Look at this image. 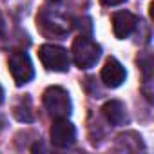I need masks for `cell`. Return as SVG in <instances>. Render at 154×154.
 Masks as SVG:
<instances>
[{
	"instance_id": "cell-1",
	"label": "cell",
	"mask_w": 154,
	"mask_h": 154,
	"mask_svg": "<svg viewBox=\"0 0 154 154\" xmlns=\"http://www.w3.org/2000/svg\"><path fill=\"white\" fill-rule=\"evenodd\" d=\"M72 60L80 69H91L96 65V62L100 60L102 54V47L93 42L89 36H78L72 42Z\"/></svg>"
},
{
	"instance_id": "cell-2",
	"label": "cell",
	"mask_w": 154,
	"mask_h": 154,
	"mask_svg": "<svg viewBox=\"0 0 154 154\" xmlns=\"http://www.w3.org/2000/svg\"><path fill=\"white\" fill-rule=\"evenodd\" d=\"M44 105H45L47 112L54 120L56 118H69L71 109H72L69 93L63 87H58V85H53V87L45 89V93H44Z\"/></svg>"
},
{
	"instance_id": "cell-3",
	"label": "cell",
	"mask_w": 154,
	"mask_h": 154,
	"mask_svg": "<svg viewBox=\"0 0 154 154\" xmlns=\"http://www.w3.org/2000/svg\"><path fill=\"white\" fill-rule=\"evenodd\" d=\"M38 58L47 71H54V72H65L71 65V56H69L67 49L54 45V44L40 45Z\"/></svg>"
},
{
	"instance_id": "cell-4",
	"label": "cell",
	"mask_w": 154,
	"mask_h": 154,
	"mask_svg": "<svg viewBox=\"0 0 154 154\" xmlns=\"http://www.w3.org/2000/svg\"><path fill=\"white\" fill-rule=\"evenodd\" d=\"M9 71H11V76H13L17 85H24V84L31 82L33 76H35L33 62H31L29 54L24 51L13 53L9 56Z\"/></svg>"
},
{
	"instance_id": "cell-5",
	"label": "cell",
	"mask_w": 154,
	"mask_h": 154,
	"mask_svg": "<svg viewBox=\"0 0 154 154\" xmlns=\"http://www.w3.org/2000/svg\"><path fill=\"white\" fill-rule=\"evenodd\" d=\"M76 141V129L67 118H56L51 127V143L58 149H67Z\"/></svg>"
},
{
	"instance_id": "cell-6",
	"label": "cell",
	"mask_w": 154,
	"mask_h": 154,
	"mask_svg": "<svg viewBox=\"0 0 154 154\" xmlns=\"http://www.w3.org/2000/svg\"><path fill=\"white\" fill-rule=\"evenodd\" d=\"M36 22H38V24L42 26V29H44L45 33H49V35L63 36V35L69 33V22H67L62 15H58V13H54V11L44 9V11L36 17Z\"/></svg>"
},
{
	"instance_id": "cell-7",
	"label": "cell",
	"mask_w": 154,
	"mask_h": 154,
	"mask_svg": "<svg viewBox=\"0 0 154 154\" xmlns=\"http://www.w3.org/2000/svg\"><path fill=\"white\" fill-rule=\"evenodd\" d=\"M125 78H127L125 67L116 58H112V56L107 58V62H105V65L102 69V80H103V84L107 87H111V89H116V87H120L125 82Z\"/></svg>"
},
{
	"instance_id": "cell-8",
	"label": "cell",
	"mask_w": 154,
	"mask_h": 154,
	"mask_svg": "<svg viewBox=\"0 0 154 154\" xmlns=\"http://www.w3.org/2000/svg\"><path fill=\"white\" fill-rule=\"evenodd\" d=\"M136 26H138V17L129 11H118L112 15V31H114L116 38H120V40L131 36L134 33Z\"/></svg>"
},
{
	"instance_id": "cell-9",
	"label": "cell",
	"mask_w": 154,
	"mask_h": 154,
	"mask_svg": "<svg viewBox=\"0 0 154 154\" xmlns=\"http://www.w3.org/2000/svg\"><path fill=\"white\" fill-rule=\"evenodd\" d=\"M102 112L107 118V122L112 123V125H116V127L125 125L129 122L127 109H125V105L120 100H109V102H105L103 107H102Z\"/></svg>"
},
{
	"instance_id": "cell-10",
	"label": "cell",
	"mask_w": 154,
	"mask_h": 154,
	"mask_svg": "<svg viewBox=\"0 0 154 154\" xmlns=\"http://www.w3.org/2000/svg\"><path fill=\"white\" fill-rule=\"evenodd\" d=\"M15 116L18 118V122H24V123H31V122H33L31 100H29V98H24V100L15 107Z\"/></svg>"
},
{
	"instance_id": "cell-11",
	"label": "cell",
	"mask_w": 154,
	"mask_h": 154,
	"mask_svg": "<svg viewBox=\"0 0 154 154\" xmlns=\"http://www.w3.org/2000/svg\"><path fill=\"white\" fill-rule=\"evenodd\" d=\"M125 0H102V4L105 6H118V4H123Z\"/></svg>"
},
{
	"instance_id": "cell-12",
	"label": "cell",
	"mask_w": 154,
	"mask_h": 154,
	"mask_svg": "<svg viewBox=\"0 0 154 154\" xmlns=\"http://www.w3.org/2000/svg\"><path fill=\"white\" fill-rule=\"evenodd\" d=\"M2 31H4V18L0 15V35H2Z\"/></svg>"
},
{
	"instance_id": "cell-13",
	"label": "cell",
	"mask_w": 154,
	"mask_h": 154,
	"mask_svg": "<svg viewBox=\"0 0 154 154\" xmlns=\"http://www.w3.org/2000/svg\"><path fill=\"white\" fill-rule=\"evenodd\" d=\"M4 102V89H2V85H0V103Z\"/></svg>"
},
{
	"instance_id": "cell-14",
	"label": "cell",
	"mask_w": 154,
	"mask_h": 154,
	"mask_svg": "<svg viewBox=\"0 0 154 154\" xmlns=\"http://www.w3.org/2000/svg\"><path fill=\"white\" fill-rule=\"evenodd\" d=\"M49 2H58V0H49Z\"/></svg>"
}]
</instances>
